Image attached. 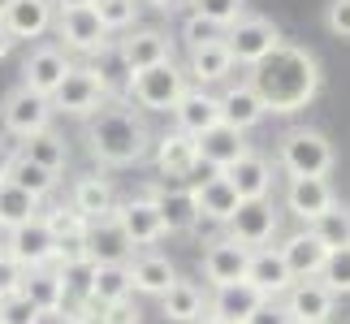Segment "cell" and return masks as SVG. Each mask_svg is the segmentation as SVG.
Listing matches in <instances>:
<instances>
[{
    "instance_id": "cell-1",
    "label": "cell",
    "mask_w": 350,
    "mask_h": 324,
    "mask_svg": "<svg viewBox=\"0 0 350 324\" xmlns=\"http://www.w3.org/2000/svg\"><path fill=\"white\" fill-rule=\"evenodd\" d=\"M247 83L255 87L264 113H281V117H286V113L307 108L320 96L325 74H320L316 52H307L303 44H281L273 57H264L260 65H255Z\"/></svg>"
},
{
    "instance_id": "cell-2",
    "label": "cell",
    "mask_w": 350,
    "mask_h": 324,
    "mask_svg": "<svg viewBox=\"0 0 350 324\" xmlns=\"http://www.w3.org/2000/svg\"><path fill=\"white\" fill-rule=\"evenodd\" d=\"M87 147L100 165L109 169H126V165H139L152 147V130L147 121L126 104H104L100 113L87 117Z\"/></svg>"
},
{
    "instance_id": "cell-3",
    "label": "cell",
    "mask_w": 350,
    "mask_h": 324,
    "mask_svg": "<svg viewBox=\"0 0 350 324\" xmlns=\"http://www.w3.org/2000/svg\"><path fill=\"white\" fill-rule=\"evenodd\" d=\"M277 165L290 178H329L333 169V143L312 126H294L277 143Z\"/></svg>"
},
{
    "instance_id": "cell-4",
    "label": "cell",
    "mask_w": 350,
    "mask_h": 324,
    "mask_svg": "<svg viewBox=\"0 0 350 324\" xmlns=\"http://www.w3.org/2000/svg\"><path fill=\"white\" fill-rule=\"evenodd\" d=\"M186 70L182 65H152V70H143V74H130V87H126V96L147 108V113H173V104H178L186 96Z\"/></svg>"
},
{
    "instance_id": "cell-5",
    "label": "cell",
    "mask_w": 350,
    "mask_h": 324,
    "mask_svg": "<svg viewBox=\"0 0 350 324\" xmlns=\"http://www.w3.org/2000/svg\"><path fill=\"white\" fill-rule=\"evenodd\" d=\"M221 44L234 57V65H251V70H255V65H260L264 57H273L286 39H281V31L268 18H260V13H242L230 31L221 35Z\"/></svg>"
},
{
    "instance_id": "cell-6",
    "label": "cell",
    "mask_w": 350,
    "mask_h": 324,
    "mask_svg": "<svg viewBox=\"0 0 350 324\" xmlns=\"http://www.w3.org/2000/svg\"><path fill=\"white\" fill-rule=\"evenodd\" d=\"M104 104H109V87L96 78V70H91V65H74V70L65 74V83L57 87V96H52V113L91 117V113H100Z\"/></svg>"
},
{
    "instance_id": "cell-7",
    "label": "cell",
    "mask_w": 350,
    "mask_h": 324,
    "mask_svg": "<svg viewBox=\"0 0 350 324\" xmlns=\"http://www.w3.org/2000/svg\"><path fill=\"white\" fill-rule=\"evenodd\" d=\"M5 255L22 268V273H35V268H52V264H57V238L48 234L44 216H35V221L9 229V234H5Z\"/></svg>"
},
{
    "instance_id": "cell-8",
    "label": "cell",
    "mask_w": 350,
    "mask_h": 324,
    "mask_svg": "<svg viewBox=\"0 0 350 324\" xmlns=\"http://www.w3.org/2000/svg\"><path fill=\"white\" fill-rule=\"evenodd\" d=\"M52 100L44 96H35V91H26V87H13L5 104H0V126H5L13 139H31V134L39 130H48L52 126Z\"/></svg>"
},
{
    "instance_id": "cell-9",
    "label": "cell",
    "mask_w": 350,
    "mask_h": 324,
    "mask_svg": "<svg viewBox=\"0 0 350 324\" xmlns=\"http://www.w3.org/2000/svg\"><path fill=\"white\" fill-rule=\"evenodd\" d=\"M52 26H57V48H70V52H83V57H96V52H104L113 44L109 31L100 26L96 9H65L52 18Z\"/></svg>"
},
{
    "instance_id": "cell-10",
    "label": "cell",
    "mask_w": 350,
    "mask_h": 324,
    "mask_svg": "<svg viewBox=\"0 0 350 324\" xmlns=\"http://www.w3.org/2000/svg\"><path fill=\"white\" fill-rule=\"evenodd\" d=\"M70 70H74V61L65 57V48L39 44V48H31V57L22 61V87L35 91V96H44V100H52Z\"/></svg>"
},
{
    "instance_id": "cell-11",
    "label": "cell",
    "mask_w": 350,
    "mask_h": 324,
    "mask_svg": "<svg viewBox=\"0 0 350 324\" xmlns=\"http://www.w3.org/2000/svg\"><path fill=\"white\" fill-rule=\"evenodd\" d=\"M225 229H230V242H238V247H247V251H260L277 234V208L268 204V199H247V204H238V212L225 221Z\"/></svg>"
},
{
    "instance_id": "cell-12",
    "label": "cell",
    "mask_w": 350,
    "mask_h": 324,
    "mask_svg": "<svg viewBox=\"0 0 350 324\" xmlns=\"http://www.w3.org/2000/svg\"><path fill=\"white\" fill-rule=\"evenodd\" d=\"M247 264H251V251L238 247L230 238H212L204 260H199V273L212 290H225V286H238V281H247Z\"/></svg>"
},
{
    "instance_id": "cell-13",
    "label": "cell",
    "mask_w": 350,
    "mask_h": 324,
    "mask_svg": "<svg viewBox=\"0 0 350 324\" xmlns=\"http://www.w3.org/2000/svg\"><path fill=\"white\" fill-rule=\"evenodd\" d=\"M113 221L121 225V234L130 238V247H156L165 238V225H160V212L152 204V195H134V199H121L113 208Z\"/></svg>"
},
{
    "instance_id": "cell-14",
    "label": "cell",
    "mask_w": 350,
    "mask_h": 324,
    "mask_svg": "<svg viewBox=\"0 0 350 324\" xmlns=\"http://www.w3.org/2000/svg\"><path fill=\"white\" fill-rule=\"evenodd\" d=\"M117 52H121V61H126L130 74H143V70H152V65L173 61V39L165 31H156V26H134L117 44Z\"/></svg>"
},
{
    "instance_id": "cell-15",
    "label": "cell",
    "mask_w": 350,
    "mask_h": 324,
    "mask_svg": "<svg viewBox=\"0 0 350 324\" xmlns=\"http://www.w3.org/2000/svg\"><path fill=\"white\" fill-rule=\"evenodd\" d=\"M247 286L260 294L264 303H277L281 294L294 286V277H290V268H286V260H281V251H277V247H260V251H251Z\"/></svg>"
},
{
    "instance_id": "cell-16",
    "label": "cell",
    "mask_w": 350,
    "mask_h": 324,
    "mask_svg": "<svg viewBox=\"0 0 350 324\" xmlns=\"http://www.w3.org/2000/svg\"><path fill=\"white\" fill-rule=\"evenodd\" d=\"M147 195H152V204L160 212V225H165V234H191L195 221H199V204H195V191L191 186H147Z\"/></svg>"
},
{
    "instance_id": "cell-17",
    "label": "cell",
    "mask_w": 350,
    "mask_h": 324,
    "mask_svg": "<svg viewBox=\"0 0 350 324\" xmlns=\"http://www.w3.org/2000/svg\"><path fill=\"white\" fill-rule=\"evenodd\" d=\"M152 156H156V173L160 178H191L199 169V147L191 134L182 130H165L160 139L152 143Z\"/></svg>"
},
{
    "instance_id": "cell-18",
    "label": "cell",
    "mask_w": 350,
    "mask_h": 324,
    "mask_svg": "<svg viewBox=\"0 0 350 324\" xmlns=\"http://www.w3.org/2000/svg\"><path fill=\"white\" fill-rule=\"evenodd\" d=\"M281 299H286L281 307H286L290 324H329L333 316V294L320 281H294Z\"/></svg>"
},
{
    "instance_id": "cell-19",
    "label": "cell",
    "mask_w": 350,
    "mask_h": 324,
    "mask_svg": "<svg viewBox=\"0 0 350 324\" xmlns=\"http://www.w3.org/2000/svg\"><path fill=\"white\" fill-rule=\"evenodd\" d=\"M173 121L178 126L173 130H182V134H191V139H199V134H208L212 126H221V104L212 91L204 87H186V96L173 104Z\"/></svg>"
},
{
    "instance_id": "cell-20",
    "label": "cell",
    "mask_w": 350,
    "mask_h": 324,
    "mask_svg": "<svg viewBox=\"0 0 350 324\" xmlns=\"http://www.w3.org/2000/svg\"><path fill=\"white\" fill-rule=\"evenodd\" d=\"M225 178L230 186L238 191V199L247 204V199H268L273 191V160L260 156V152H242L230 169H225Z\"/></svg>"
},
{
    "instance_id": "cell-21",
    "label": "cell",
    "mask_w": 350,
    "mask_h": 324,
    "mask_svg": "<svg viewBox=\"0 0 350 324\" xmlns=\"http://www.w3.org/2000/svg\"><path fill=\"white\" fill-rule=\"evenodd\" d=\"M52 18H57V9H52V0H13L5 9V18L0 26L9 31V39L18 44V39H39L52 31Z\"/></svg>"
},
{
    "instance_id": "cell-22",
    "label": "cell",
    "mask_w": 350,
    "mask_h": 324,
    "mask_svg": "<svg viewBox=\"0 0 350 324\" xmlns=\"http://www.w3.org/2000/svg\"><path fill=\"white\" fill-rule=\"evenodd\" d=\"M217 104H221V121H225L230 130H238V134H247L251 126H260V121L268 117L251 83H230V87L217 96Z\"/></svg>"
},
{
    "instance_id": "cell-23",
    "label": "cell",
    "mask_w": 350,
    "mask_h": 324,
    "mask_svg": "<svg viewBox=\"0 0 350 324\" xmlns=\"http://www.w3.org/2000/svg\"><path fill=\"white\" fill-rule=\"evenodd\" d=\"M87 260L91 264H130L134 260L130 238L121 234V225L113 221V216L87 225Z\"/></svg>"
},
{
    "instance_id": "cell-24",
    "label": "cell",
    "mask_w": 350,
    "mask_h": 324,
    "mask_svg": "<svg viewBox=\"0 0 350 324\" xmlns=\"http://www.w3.org/2000/svg\"><path fill=\"white\" fill-rule=\"evenodd\" d=\"M191 191H195V204H199V221H208V225H225L242 204L225 173H212V178H204L199 186H191Z\"/></svg>"
},
{
    "instance_id": "cell-25",
    "label": "cell",
    "mask_w": 350,
    "mask_h": 324,
    "mask_svg": "<svg viewBox=\"0 0 350 324\" xmlns=\"http://www.w3.org/2000/svg\"><path fill=\"white\" fill-rule=\"evenodd\" d=\"M70 208L83 216V221H104V216H113L117 208V191L109 178H96V173H87V178H78L70 186Z\"/></svg>"
},
{
    "instance_id": "cell-26",
    "label": "cell",
    "mask_w": 350,
    "mask_h": 324,
    "mask_svg": "<svg viewBox=\"0 0 350 324\" xmlns=\"http://www.w3.org/2000/svg\"><path fill=\"white\" fill-rule=\"evenodd\" d=\"M195 147H199V165H208L212 173H225L242 152H251L247 139H242L238 130H230L225 121H221V126H212L208 134H199Z\"/></svg>"
},
{
    "instance_id": "cell-27",
    "label": "cell",
    "mask_w": 350,
    "mask_h": 324,
    "mask_svg": "<svg viewBox=\"0 0 350 324\" xmlns=\"http://www.w3.org/2000/svg\"><path fill=\"white\" fill-rule=\"evenodd\" d=\"M333 204H338V199H333L329 178H290V186H286V208L307 225H312L320 212H329Z\"/></svg>"
},
{
    "instance_id": "cell-28",
    "label": "cell",
    "mask_w": 350,
    "mask_h": 324,
    "mask_svg": "<svg viewBox=\"0 0 350 324\" xmlns=\"http://www.w3.org/2000/svg\"><path fill=\"white\" fill-rule=\"evenodd\" d=\"M277 251H281V260H286V268H290V277H294V281H316V277H320V268H325V260H329V251L320 247V242L307 234V229L290 234Z\"/></svg>"
},
{
    "instance_id": "cell-29",
    "label": "cell",
    "mask_w": 350,
    "mask_h": 324,
    "mask_svg": "<svg viewBox=\"0 0 350 324\" xmlns=\"http://www.w3.org/2000/svg\"><path fill=\"white\" fill-rule=\"evenodd\" d=\"M126 273H130V290L152 294V299H160V294L178 281V268L169 264V255H156V251L134 255V260L126 264Z\"/></svg>"
},
{
    "instance_id": "cell-30",
    "label": "cell",
    "mask_w": 350,
    "mask_h": 324,
    "mask_svg": "<svg viewBox=\"0 0 350 324\" xmlns=\"http://www.w3.org/2000/svg\"><path fill=\"white\" fill-rule=\"evenodd\" d=\"M260 307H264V299L247 286V281H238V286L212 290V299H208V316H217L221 324H247L255 312H260Z\"/></svg>"
},
{
    "instance_id": "cell-31",
    "label": "cell",
    "mask_w": 350,
    "mask_h": 324,
    "mask_svg": "<svg viewBox=\"0 0 350 324\" xmlns=\"http://www.w3.org/2000/svg\"><path fill=\"white\" fill-rule=\"evenodd\" d=\"M234 74V57L225 52V44L217 39V44H204V48H195L191 52V65H186V83H195V87H204L208 83H225V78Z\"/></svg>"
},
{
    "instance_id": "cell-32",
    "label": "cell",
    "mask_w": 350,
    "mask_h": 324,
    "mask_svg": "<svg viewBox=\"0 0 350 324\" xmlns=\"http://www.w3.org/2000/svg\"><path fill=\"white\" fill-rule=\"evenodd\" d=\"M160 307H165V320L169 324H195L199 316L208 312V299H204V290L195 286V281H173V286L160 294Z\"/></svg>"
},
{
    "instance_id": "cell-33",
    "label": "cell",
    "mask_w": 350,
    "mask_h": 324,
    "mask_svg": "<svg viewBox=\"0 0 350 324\" xmlns=\"http://www.w3.org/2000/svg\"><path fill=\"white\" fill-rule=\"evenodd\" d=\"M18 294L35 307L39 316H57L61 307H65V290H61V281H57V268H35V273H26Z\"/></svg>"
},
{
    "instance_id": "cell-34",
    "label": "cell",
    "mask_w": 350,
    "mask_h": 324,
    "mask_svg": "<svg viewBox=\"0 0 350 324\" xmlns=\"http://www.w3.org/2000/svg\"><path fill=\"white\" fill-rule=\"evenodd\" d=\"M22 160H31V165H39V169H48V173H61L65 169V160H70V147H65V134H57V130H39V134H31V139H22V152H18Z\"/></svg>"
},
{
    "instance_id": "cell-35",
    "label": "cell",
    "mask_w": 350,
    "mask_h": 324,
    "mask_svg": "<svg viewBox=\"0 0 350 324\" xmlns=\"http://www.w3.org/2000/svg\"><path fill=\"white\" fill-rule=\"evenodd\" d=\"M307 234H312L325 251H346L350 247V208L346 204H333L329 212H320L312 225H307Z\"/></svg>"
},
{
    "instance_id": "cell-36",
    "label": "cell",
    "mask_w": 350,
    "mask_h": 324,
    "mask_svg": "<svg viewBox=\"0 0 350 324\" xmlns=\"http://www.w3.org/2000/svg\"><path fill=\"white\" fill-rule=\"evenodd\" d=\"M35 216H44V199H35V195H26L18 191V186H9V182H0V229H18L26 221H35Z\"/></svg>"
},
{
    "instance_id": "cell-37",
    "label": "cell",
    "mask_w": 350,
    "mask_h": 324,
    "mask_svg": "<svg viewBox=\"0 0 350 324\" xmlns=\"http://www.w3.org/2000/svg\"><path fill=\"white\" fill-rule=\"evenodd\" d=\"M130 273L126 264H96V277H91V303L96 307H109V303H121L130 299Z\"/></svg>"
},
{
    "instance_id": "cell-38",
    "label": "cell",
    "mask_w": 350,
    "mask_h": 324,
    "mask_svg": "<svg viewBox=\"0 0 350 324\" xmlns=\"http://www.w3.org/2000/svg\"><path fill=\"white\" fill-rule=\"evenodd\" d=\"M5 182L18 186V191H26V195H35V199H48L52 191H57V173L39 169V165H31V160H22V156H13Z\"/></svg>"
},
{
    "instance_id": "cell-39",
    "label": "cell",
    "mask_w": 350,
    "mask_h": 324,
    "mask_svg": "<svg viewBox=\"0 0 350 324\" xmlns=\"http://www.w3.org/2000/svg\"><path fill=\"white\" fill-rule=\"evenodd\" d=\"M57 268V281L65 290V303H87L91 299V277H96V264L91 260H65V264H52Z\"/></svg>"
},
{
    "instance_id": "cell-40",
    "label": "cell",
    "mask_w": 350,
    "mask_h": 324,
    "mask_svg": "<svg viewBox=\"0 0 350 324\" xmlns=\"http://www.w3.org/2000/svg\"><path fill=\"white\" fill-rule=\"evenodd\" d=\"M242 13H247V0H195V18L208 22V26H217L221 35L230 31Z\"/></svg>"
},
{
    "instance_id": "cell-41",
    "label": "cell",
    "mask_w": 350,
    "mask_h": 324,
    "mask_svg": "<svg viewBox=\"0 0 350 324\" xmlns=\"http://www.w3.org/2000/svg\"><path fill=\"white\" fill-rule=\"evenodd\" d=\"M96 18H100V26L104 31H130L134 26V18H139V5H134V0H96Z\"/></svg>"
},
{
    "instance_id": "cell-42",
    "label": "cell",
    "mask_w": 350,
    "mask_h": 324,
    "mask_svg": "<svg viewBox=\"0 0 350 324\" xmlns=\"http://www.w3.org/2000/svg\"><path fill=\"white\" fill-rule=\"evenodd\" d=\"M316 281L333 294V299H338V294H350V247L346 251H329V260H325Z\"/></svg>"
},
{
    "instance_id": "cell-43",
    "label": "cell",
    "mask_w": 350,
    "mask_h": 324,
    "mask_svg": "<svg viewBox=\"0 0 350 324\" xmlns=\"http://www.w3.org/2000/svg\"><path fill=\"white\" fill-rule=\"evenodd\" d=\"M44 225H48V234L57 238V242H65V238H87V225L91 221H83L70 204H61V208L44 212Z\"/></svg>"
},
{
    "instance_id": "cell-44",
    "label": "cell",
    "mask_w": 350,
    "mask_h": 324,
    "mask_svg": "<svg viewBox=\"0 0 350 324\" xmlns=\"http://www.w3.org/2000/svg\"><path fill=\"white\" fill-rule=\"evenodd\" d=\"M96 78L109 91H117V87H130V70H126V61H121V52H117V44H109L104 52H96Z\"/></svg>"
},
{
    "instance_id": "cell-45",
    "label": "cell",
    "mask_w": 350,
    "mask_h": 324,
    "mask_svg": "<svg viewBox=\"0 0 350 324\" xmlns=\"http://www.w3.org/2000/svg\"><path fill=\"white\" fill-rule=\"evenodd\" d=\"M44 316L35 312L31 303L22 299V294H9V299H0V324H39Z\"/></svg>"
},
{
    "instance_id": "cell-46",
    "label": "cell",
    "mask_w": 350,
    "mask_h": 324,
    "mask_svg": "<svg viewBox=\"0 0 350 324\" xmlns=\"http://www.w3.org/2000/svg\"><path fill=\"white\" fill-rule=\"evenodd\" d=\"M325 26L338 39H350V0H329V9H325Z\"/></svg>"
},
{
    "instance_id": "cell-47",
    "label": "cell",
    "mask_w": 350,
    "mask_h": 324,
    "mask_svg": "<svg viewBox=\"0 0 350 324\" xmlns=\"http://www.w3.org/2000/svg\"><path fill=\"white\" fill-rule=\"evenodd\" d=\"M139 320H143V312H139V307H134L130 299L100 307V324H139Z\"/></svg>"
},
{
    "instance_id": "cell-48",
    "label": "cell",
    "mask_w": 350,
    "mask_h": 324,
    "mask_svg": "<svg viewBox=\"0 0 350 324\" xmlns=\"http://www.w3.org/2000/svg\"><path fill=\"white\" fill-rule=\"evenodd\" d=\"M217 39H221V31H217V26L199 22L195 13L186 18V44H191V52H195V48H204V44H217Z\"/></svg>"
},
{
    "instance_id": "cell-49",
    "label": "cell",
    "mask_w": 350,
    "mask_h": 324,
    "mask_svg": "<svg viewBox=\"0 0 350 324\" xmlns=\"http://www.w3.org/2000/svg\"><path fill=\"white\" fill-rule=\"evenodd\" d=\"M22 277H26V273H22V268L9 260L5 251H0V299H9V294H18V290H22Z\"/></svg>"
},
{
    "instance_id": "cell-50",
    "label": "cell",
    "mask_w": 350,
    "mask_h": 324,
    "mask_svg": "<svg viewBox=\"0 0 350 324\" xmlns=\"http://www.w3.org/2000/svg\"><path fill=\"white\" fill-rule=\"evenodd\" d=\"M247 324H290V316H286V307H281V303H264Z\"/></svg>"
},
{
    "instance_id": "cell-51",
    "label": "cell",
    "mask_w": 350,
    "mask_h": 324,
    "mask_svg": "<svg viewBox=\"0 0 350 324\" xmlns=\"http://www.w3.org/2000/svg\"><path fill=\"white\" fill-rule=\"evenodd\" d=\"M13 156H18V152H13V143L5 139V134H0V182H5V173H9V165H13Z\"/></svg>"
},
{
    "instance_id": "cell-52",
    "label": "cell",
    "mask_w": 350,
    "mask_h": 324,
    "mask_svg": "<svg viewBox=\"0 0 350 324\" xmlns=\"http://www.w3.org/2000/svg\"><path fill=\"white\" fill-rule=\"evenodd\" d=\"M96 0H52V9L57 13H65V9H91Z\"/></svg>"
},
{
    "instance_id": "cell-53",
    "label": "cell",
    "mask_w": 350,
    "mask_h": 324,
    "mask_svg": "<svg viewBox=\"0 0 350 324\" xmlns=\"http://www.w3.org/2000/svg\"><path fill=\"white\" fill-rule=\"evenodd\" d=\"M9 52H13V39H9V31H5V26H0V61H5Z\"/></svg>"
},
{
    "instance_id": "cell-54",
    "label": "cell",
    "mask_w": 350,
    "mask_h": 324,
    "mask_svg": "<svg viewBox=\"0 0 350 324\" xmlns=\"http://www.w3.org/2000/svg\"><path fill=\"white\" fill-rule=\"evenodd\" d=\"M195 324H221V320H217V316H208V312H204V316H199Z\"/></svg>"
},
{
    "instance_id": "cell-55",
    "label": "cell",
    "mask_w": 350,
    "mask_h": 324,
    "mask_svg": "<svg viewBox=\"0 0 350 324\" xmlns=\"http://www.w3.org/2000/svg\"><path fill=\"white\" fill-rule=\"evenodd\" d=\"M9 5H13V0H0V18H5V9H9Z\"/></svg>"
},
{
    "instance_id": "cell-56",
    "label": "cell",
    "mask_w": 350,
    "mask_h": 324,
    "mask_svg": "<svg viewBox=\"0 0 350 324\" xmlns=\"http://www.w3.org/2000/svg\"><path fill=\"white\" fill-rule=\"evenodd\" d=\"M191 5H195V0H191Z\"/></svg>"
}]
</instances>
